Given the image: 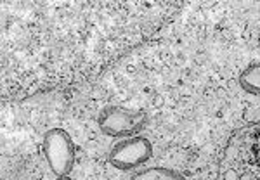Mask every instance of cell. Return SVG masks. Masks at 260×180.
Here are the masks:
<instances>
[{
  "instance_id": "cell-9",
  "label": "cell",
  "mask_w": 260,
  "mask_h": 180,
  "mask_svg": "<svg viewBox=\"0 0 260 180\" xmlns=\"http://www.w3.org/2000/svg\"><path fill=\"white\" fill-rule=\"evenodd\" d=\"M258 45H260V35H258Z\"/></svg>"
},
{
  "instance_id": "cell-5",
  "label": "cell",
  "mask_w": 260,
  "mask_h": 180,
  "mask_svg": "<svg viewBox=\"0 0 260 180\" xmlns=\"http://www.w3.org/2000/svg\"><path fill=\"white\" fill-rule=\"evenodd\" d=\"M130 180H184V177L177 170H172V168L155 166L137 171Z\"/></svg>"
},
{
  "instance_id": "cell-8",
  "label": "cell",
  "mask_w": 260,
  "mask_h": 180,
  "mask_svg": "<svg viewBox=\"0 0 260 180\" xmlns=\"http://www.w3.org/2000/svg\"><path fill=\"white\" fill-rule=\"evenodd\" d=\"M56 180H72V178H70V175H66V177H57Z\"/></svg>"
},
{
  "instance_id": "cell-6",
  "label": "cell",
  "mask_w": 260,
  "mask_h": 180,
  "mask_svg": "<svg viewBox=\"0 0 260 180\" xmlns=\"http://www.w3.org/2000/svg\"><path fill=\"white\" fill-rule=\"evenodd\" d=\"M251 151H253V158H255V163H257V166L260 168V132L255 137V142H253V147H251Z\"/></svg>"
},
{
  "instance_id": "cell-2",
  "label": "cell",
  "mask_w": 260,
  "mask_h": 180,
  "mask_svg": "<svg viewBox=\"0 0 260 180\" xmlns=\"http://www.w3.org/2000/svg\"><path fill=\"white\" fill-rule=\"evenodd\" d=\"M43 154L52 173L57 177H66L73 170L75 144L68 132L62 128H50L43 135Z\"/></svg>"
},
{
  "instance_id": "cell-1",
  "label": "cell",
  "mask_w": 260,
  "mask_h": 180,
  "mask_svg": "<svg viewBox=\"0 0 260 180\" xmlns=\"http://www.w3.org/2000/svg\"><path fill=\"white\" fill-rule=\"evenodd\" d=\"M148 123L149 116L144 111H134L121 106H106L97 116V125L102 134L121 139L137 135Z\"/></svg>"
},
{
  "instance_id": "cell-7",
  "label": "cell",
  "mask_w": 260,
  "mask_h": 180,
  "mask_svg": "<svg viewBox=\"0 0 260 180\" xmlns=\"http://www.w3.org/2000/svg\"><path fill=\"white\" fill-rule=\"evenodd\" d=\"M224 180H239V175L236 170H227L226 175H224Z\"/></svg>"
},
{
  "instance_id": "cell-4",
  "label": "cell",
  "mask_w": 260,
  "mask_h": 180,
  "mask_svg": "<svg viewBox=\"0 0 260 180\" xmlns=\"http://www.w3.org/2000/svg\"><path fill=\"white\" fill-rule=\"evenodd\" d=\"M239 85L251 96H260V62L246 66L239 76Z\"/></svg>"
},
{
  "instance_id": "cell-3",
  "label": "cell",
  "mask_w": 260,
  "mask_h": 180,
  "mask_svg": "<svg viewBox=\"0 0 260 180\" xmlns=\"http://www.w3.org/2000/svg\"><path fill=\"white\" fill-rule=\"evenodd\" d=\"M153 156V144L149 139L141 135L127 137V139L116 142L108 154L109 165L116 170L128 171L137 166H143Z\"/></svg>"
}]
</instances>
